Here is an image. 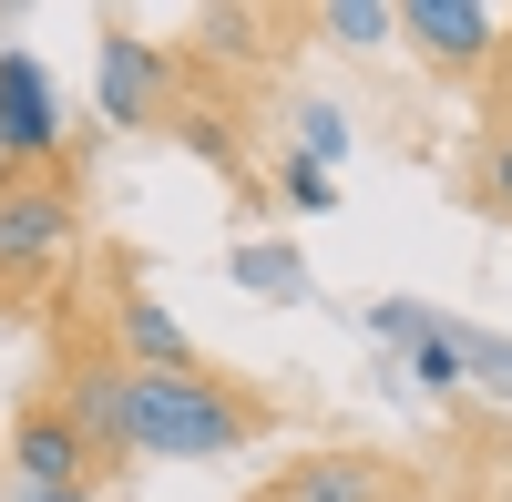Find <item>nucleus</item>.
<instances>
[{
	"label": "nucleus",
	"instance_id": "nucleus-1",
	"mask_svg": "<svg viewBox=\"0 0 512 502\" xmlns=\"http://www.w3.org/2000/svg\"><path fill=\"white\" fill-rule=\"evenodd\" d=\"M267 431V410L246 390H226L216 369H175V380H144L123 369V441L113 462H226Z\"/></svg>",
	"mask_w": 512,
	"mask_h": 502
},
{
	"label": "nucleus",
	"instance_id": "nucleus-2",
	"mask_svg": "<svg viewBox=\"0 0 512 502\" xmlns=\"http://www.w3.org/2000/svg\"><path fill=\"white\" fill-rule=\"evenodd\" d=\"M175 52L164 41H144V31H103L93 41V113L113 123V134H154V123H175Z\"/></svg>",
	"mask_w": 512,
	"mask_h": 502
},
{
	"label": "nucleus",
	"instance_id": "nucleus-3",
	"mask_svg": "<svg viewBox=\"0 0 512 502\" xmlns=\"http://www.w3.org/2000/svg\"><path fill=\"white\" fill-rule=\"evenodd\" d=\"M62 134H72V113L41 72V52H0V175H52Z\"/></svg>",
	"mask_w": 512,
	"mask_h": 502
},
{
	"label": "nucleus",
	"instance_id": "nucleus-4",
	"mask_svg": "<svg viewBox=\"0 0 512 502\" xmlns=\"http://www.w3.org/2000/svg\"><path fill=\"white\" fill-rule=\"evenodd\" d=\"M82 205L62 175H0V267H62Z\"/></svg>",
	"mask_w": 512,
	"mask_h": 502
},
{
	"label": "nucleus",
	"instance_id": "nucleus-5",
	"mask_svg": "<svg viewBox=\"0 0 512 502\" xmlns=\"http://www.w3.org/2000/svg\"><path fill=\"white\" fill-rule=\"evenodd\" d=\"M400 41L441 72H482L502 52V11H482V0H400Z\"/></svg>",
	"mask_w": 512,
	"mask_h": 502
},
{
	"label": "nucleus",
	"instance_id": "nucleus-6",
	"mask_svg": "<svg viewBox=\"0 0 512 502\" xmlns=\"http://www.w3.org/2000/svg\"><path fill=\"white\" fill-rule=\"evenodd\" d=\"M93 462H103V451L82 441L52 400L11 421V482H21V492H72V482H93Z\"/></svg>",
	"mask_w": 512,
	"mask_h": 502
},
{
	"label": "nucleus",
	"instance_id": "nucleus-7",
	"mask_svg": "<svg viewBox=\"0 0 512 502\" xmlns=\"http://www.w3.org/2000/svg\"><path fill=\"white\" fill-rule=\"evenodd\" d=\"M113 339H123V359H134L144 380H175V369H195V339H185V318L164 308V298H144V287L113 308Z\"/></svg>",
	"mask_w": 512,
	"mask_h": 502
},
{
	"label": "nucleus",
	"instance_id": "nucleus-8",
	"mask_svg": "<svg viewBox=\"0 0 512 502\" xmlns=\"http://www.w3.org/2000/svg\"><path fill=\"white\" fill-rule=\"evenodd\" d=\"M277 502H390V472L359 462V451H318L277 482Z\"/></svg>",
	"mask_w": 512,
	"mask_h": 502
},
{
	"label": "nucleus",
	"instance_id": "nucleus-9",
	"mask_svg": "<svg viewBox=\"0 0 512 502\" xmlns=\"http://www.w3.org/2000/svg\"><path fill=\"white\" fill-rule=\"evenodd\" d=\"M226 277L246 287V298H267V308H297V298H308V257L277 246V236H246L236 257H226Z\"/></svg>",
	"mask_w": 512,
	"mask_h": 502
},
{
	"label": "nucleus",
	"instance_id": "nucleus-10",
	"mask_svg": "<svg viewBox=\"0 0 512 502\" xmlns=\"http://www.w3.org/2000/svg\"><path fill=\"white\" fill-rule=\"evenodd\" d=\"M52 410H62V421L93 441V451H113V441H123V369H72Z\"/></svg>",
	"mask_w": 512,
	"mask_h": 502
},
{
	"label": "nucleus",
	"instance_id": "nucleus-11",
	"mask_svg": "<svg viewBox=\"0 0 512 502\" xmlns=\"http://www.w3.org/2000/svg\"><path fill=\"white\" fill-rule=\"evenodd\" d=\"M400 380H410V390H431V400L472 380V369H461V318H431V339H410V349H400Z\"/></svg>",
	"mask_w": 512,
	"mask_h": 502
},
{
	"label": "nucleus",
	"instance_id": "nucleus-12",
	"mask_svg": "<svg viewBox=\"0 0 512 502\" xmlns=\"http://www.w3.org/2000/svg\"><path fill=\"white\" fill-rule=\"evenodd\" d=\"M318 31L338 41V52H390L400 41V0H328Z\"/></svg>",
	"mask_w": 512,
	"mask_h": 502
},
{
	"label": "nucleus",
	"instance_id": "nucleus-13",
	"mask_svg": "<svg viewBox=\"0 0 512 502\" xmlns=\"http://www.w3.org/2000/svg\"><path fill=\"white\" fill-rule=\"evenodd\" d=\"M287 154H308V164L338 175V164H349V113H338L328 93H308V103H297V144H287Z\"/></svg>",
	"mask_w": 512,
	"mask_h": 502
},
{
	"label": "nucleus",
	"instance_id": "nucleus-14",
	"mask_svg": "<svg viewBox=\"0 0 512 502\" xmlns=\"http://www.w3.org/2000/svg\"><path fill=\"white\" fill-rule=\"evenodd\" d=\"M277 195H287V216H338V175L308 154H277Z\"/></svg>",
	"mask_w": 512,
	"mask_h": 502
},
{
	"label": "nucleus",
	"instance_id": "nucleus-15",
	"mask_svg": "<svg viewBox=\"0 0 512 502\" xmlns=\"http://www.w3.org/2000/svg\"><path fill=\"white\" fill-rule=\"evenodd\" d=\"M175 144H185L195 164H236V123H226L216 103H175Z\"/></svg>",
	"mask_w": 512,
	"mask_h": 502
},
{
	"label": "nucleus",
	"instance_id": "nucleus-16",
	"mask_svg": "<svg viewBox=\"0 0 512 502\" xmlns=\"http://www.w3.org/2000/svg\"><path fill=\"white\" fill-rule=\"evenodd\" d=\"M461 369H472L482 390L512 400V339H502V328H461Z\"/></svg>",
	"mask_w": 512,
	"mask_h": 502
},
{
	"label": "nucleus",
	"instance_id": "nucleus-17",
	"mask_svg": "<svg viewBox=\"0 0 512 502\" xmlns=\"http://www.w3.org/2000/svg\"><path fill=\"white\" fill-rule=\"evenodd\" d=\"M472 195H482V216H502V226H512V123L482 144V185H472Z\"/></svg>",
	"mask_w": 512,
	"mask_h": 502
},
{
	"label": "nucleus",
	"instance_id": "nucleus-18",
	"mask_svg": "<svg viewBox=\"0 0 512 502\" xmlns=\"http://www.w3.org/2000/svg\"><path fill=\"white\" fill-rule=\"evenodd\" d=\"M369 328H379L390 349H410V339H431V308H420V298H379V308H369Z\"/></svg>",
	"mask_w": 512,
	"mask_h": 502
},
{
	"label": "nucleus",
	"instance_id": "nucleus-19",
	"mask_svg": "<svg viewBox=\"0 0 512 502\" xmlns=\"http://www.w3.org/2000/svg\"><path fill=\"white\" fill-rule=\"evenodd\" d=\"M11 492H21V482H11ZM21 502H103V492H93V482H72V492H21Z\"/></svg>",
	"mask_w": 512,
	"mask_h": 502
}]
</instances>
